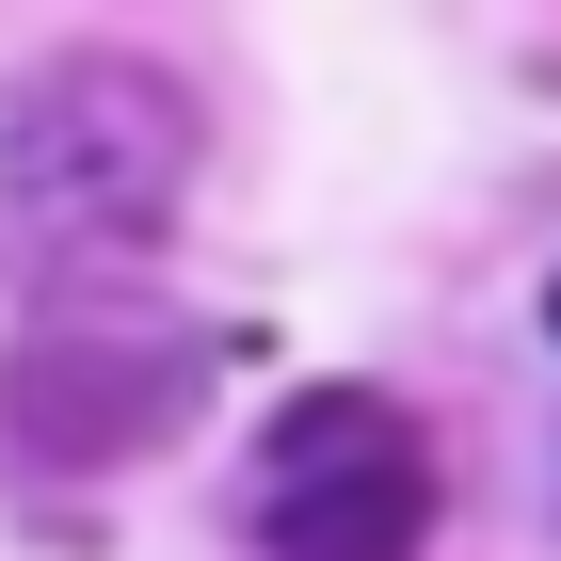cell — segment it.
<instances>
[{
	"mask_svg": "<svg viewBox=\"0 0 561 561\" xmlns=\"http://www.w3.org/2000/svg\"><path fill=\"white\" fill-rule=\"evenodd\" d=\"M209 401V337L193 321H161V305H113V289H65L16 337V386H0V417H16V449H48V466H129V449H161L176 417Z\"/></svg>",
	"mask_w": 561,
	"mask_h": 561,
	"instance_id": "3957f363",
	"label": "cell"
},
{
	"mask_svg": "<svg viewBox=\"0 0 561 561\" xmlns=\"http://www.w3.org/2000/svg\"><path fill=\"white\" fill-rule=\"evenodd\" d=\"M193 193V96L145 48H65L0 96V209L96 257V241H161Z\"/></svg>",
	"mask_w": 561,
	"mask_h": 561,
	"instance_id": "6da1fadb",
	"label": "cell"
},
{
	"mask_svg": "<svg viewBox=\"0 0 561 561\" xmlns=\"http://www.w3.org/2000/svg\"><path fill=\"white\" fill-rule=\"evenodd\" d=\"M257 546L273 561H417L433 546V433L386 386H305L257 433Z\"/></svg>",
	"mask_w": 561,
	"mask_h": 561,
	"instance_id": "7a4b0ae2",
	"label": "cell"
},
{
	"mask_svg": "<svg viewBox=\"0 0 561 561\" xmlns=\"http://www.w3.org/2000/svg\"><path fill=\"white\" fill-rule=\"evenodd\" d=\"M546 337H561V273H546Z\"/></svg>",
	"mask_w": 561,
	"mask_h": 561,
	"instance_id": "277c9868",
	"label": "cell"
}]
</instances>
